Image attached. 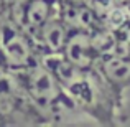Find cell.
<instances>
[{"mask_svg": "<svg viewBox=\"0 0 130 127\" xmlns=\"http://www.w3.org/2000/svg\"><path fill=\"white\" fill-rule=\"evenodd\" d=\"M74 109H81L101 124H114L115 109L120 107V99L107 84L95 68L81 69L64 86Z\"/></svg>", "mask_w": 130, "mask_h": 127, "instance_id": "cell-1", "label": "cell"}, {"mask_svg": "<svg viewBox=\"0 0 130 127\" xmlns=\"http://www.w3.org/2000/svg\"><path fill=\"white\" fill-rule=\"evenodd\" d=\"M13 73L17 74L18 81L25 88L30 99L35 102V106L43 112V116L48 121L53 119L51 117L53 111H58L61 106L74 109L73 102L68 97V94L64 91V88L61 86V83L40 61L28 68H25V69H17Z\"/></svg>", "mask_w": 130, "mask_h": 127, "instance_id": "cell-2", "label": "cell"}, {"mask_svg": "<svg viewBox=\"0 0 130 127\" xmlns=\"http://www.w3.org/2000/svg\"><path fill=\"white\" fill-rule=\"evenodd\" d=\"M0 114L10 124H41L48 122L43 112L26 94L17 74L10 69H0Z\"/></svg>", "mask_w": 130, "mask_h": 127, "instance_id": "cell-3", "label": "cell"}, {"mask_svg": "<svg viewBox=\"0 0 130 127\" xmlns=\"http://www.w3.org/2000/svg\"><path fill=\"white\" fill-rule=\"evenodd\" d=\"M0 50H2L5 69H25L40 61L35 40L8 17H3Z\"/></svg>", "mask_w": 130, "mask_h": 127, "instance_id": "cell-4", "label": "cell"}, {"mask_svg": "<svg viewBox=\"0 0 130 127\" xmlns=\"http://www.w3.org/2000/svg\"><path fill=\"white\" fill-rule=\"evenodd\" d=\"M56 8H59V3H54L53 0H30L22 8L8 13L7 17L33 36L51 17L58 13Z\"/></svg>", "mask_w": 130, "mask_h": 127, "instance_id": "cell-5", "label": "cell"}, {"mask_svg": "<svg viewBox=\"0 0 130 127\" xmlns=\"http://www.w3.org/2000/svg\"><path fill=\"white\" fill-rule=\"evenodd\" d=\"M61 53L69 63H73L74 66L81 68V69L94 68L101 58L92 43L91 32H84V30H71Z\"/></svg>", "mask_w": 130, "mask_h": 127, "instance_id": "cell-6", "label": "cell"}, {"mask_svg": "<svg viewBox=\"0 0 130 127\" xmlns=\"http://www.w3.org/2000/svg\"><path fill=\"white\" fill-rule=\"evenodd\" d=\"M94 68L102 74V78L122 101V92L130 88V56L117 53L105 54L99 58Z\"/></svg>", "mask_w": 130, "mask_h": 127, "instance_id": "cell-7", "label": "cell"}, {"mask_svg": "<svg viewBox=\"0 0 130 127\" xmlns=\"http://www.w3.org/2000/svg\"><path fill=\"white\" fill-rule=\"evenodd\" d=\"M69 33H71V28L59 17V13H56V15H53L44 23L31 38L35 40L38 54L41 56L44 53H61L64 45L68 41Z\"/></svg>", "mask_w": 130, "mask_h": 127, "instance_id": "cell-8", "label": "cell"}, {"mask_svg": "<svg viewBox=\"0 0 130 127\" xmlns=\"http://www.w3.org/2000/svg\"><path fill=\"white\" fill-rule=\"evenodd\" d=\"M8 13V0H0V17H7Z\"/></svg>", "mask_w": 130, "mask_h": 127, "instance_id": "cell-9", "label": "cell"}, {"mask_svg": "<svg viewBox=\"0 0 130 127\" xmlns=\"http://www.w3.org/2000/svg\"><path fill=\"white\" fill-rule=\"evenodd\" d=\"M0 125H7V122H5V119L2 117V114H0Z\"/></svg>", "mask_w": 130, "mask_h": 127, "instance_id": "cell-10", "label": "cell"}, {"mask_svg": "<svg viewBox=\"0 0 130 127\" xmlns=\"http://www.w3.org/2000/svg\"><path fill=\"white\" fill-rule=\"evenodd\" d=\"M53 2H54V3H64L66 0H53Z\"/></svg>", "mask_w": 130, "mask_h": 127, "instance_id": "cell-11", "label": "cell"}]
</instances>
